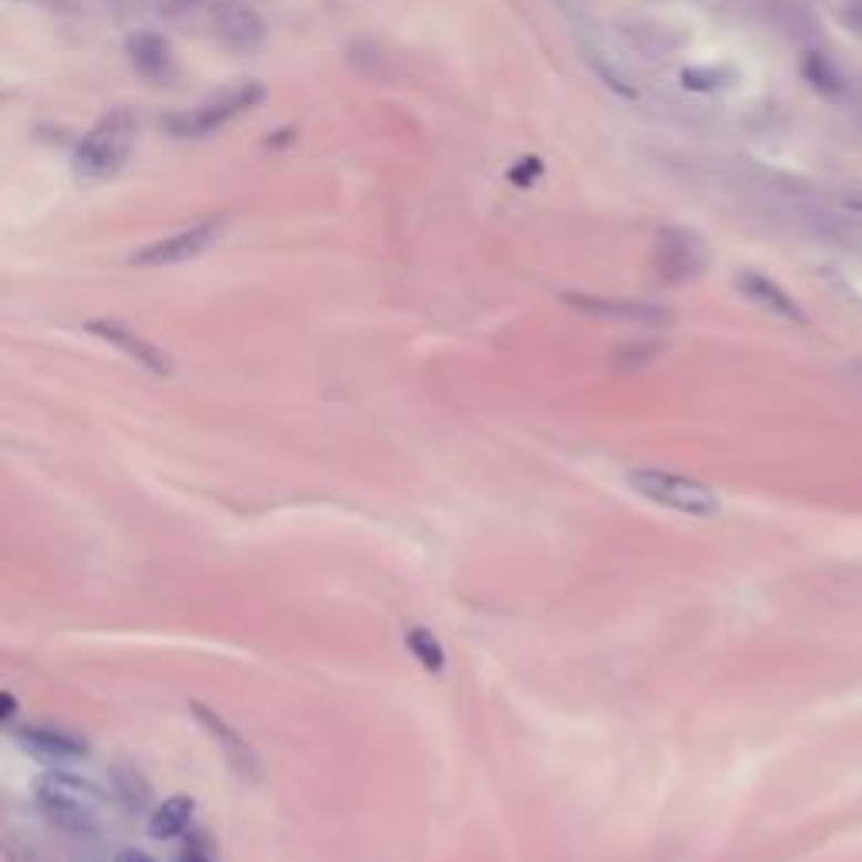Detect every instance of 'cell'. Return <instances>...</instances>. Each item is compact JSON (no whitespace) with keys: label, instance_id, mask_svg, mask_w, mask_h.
Listing matches in <instances>:
<instances>
[{"label":"cell","instance_id":"6","mask_svg":"<svg viewBox=\"0 0 862 862\" xmlns=\"http://www.w3.org/2000/svg\"><path fill=\"white\" fill-rule=\"evenodd\" d=\"M84 327H89V333H95L99 340L112 343V348L122 351L129 361L145 368L148 374H155V378H172V374H176V365H172V358L158 348V343L142 337L138 330H132V327H125L119 320H89Z\"/></svg>","mask_w":862,"mask_h":862},{"label":"cell","instance_id":"19","mask_svg":"<svg viewBox=\"0 0 862 862\" xmlns=\"http://www.w3.org/2000/svg\"><path fill=\"white\" fill-rule=\"evenodd\" d=\"M196 4H199V0H155V8L165 11V14H183V11H189Z\"/></svg>","mask_w":862,"mask_h":862},{"label":"cell","instance_id":"2","mask_svg":"<svg viewBox=\"0 0 862 862\" xmlns=\"http://www.w3.org/2000/svg\"><path fill=\"white\" fill-rule=\"evenodd\" d=\"M135 132H138V122H135V115L129 109L109 112L89 135H84V142L78 145V152H74V176L84 186H99V183L115 179L122 172V165H125V158L132 155Z\"/></svg>","mask_w":862,"mask_h":862},{"label":"cell","instance_id":"4","mask_svg":"<svg viewBox=\"0 0 862 862\" xmlns=\"http://www.w3.org/2000/svg\"><path fill=\"white\" fill-rule=\"evenodd\" d=\"M260 99H264L260 84H239V89H229V92H223L219 99H209V102L196 105L193 112L168 115V119H165V129L176 135V138H203V135L223 129L229 119H236V115H243L246 109H253Z\"/></svg>","mask_w":862,"mask_h":862},{"label":"cell","instance_id":"12","mask_svg":"<svg viewBox=\"0 0 862 862\" xmlns=\"http://www.w3.org/2000/svg\"><path fill=\"white\" fill-rule=\"evenodd\" d=\"M735 284L755 307L768 310L771 317H782L789 324H805V310L796 304V297H789L774 280H768V277H761L755 270H745V274H738Z\"/></svg>","mask_w":862,"mask_h":862},{"label":"cell","instance_id":"14","mask_svg":"<svg viewBox=\"0 0 862 862\" xmlns=\"http://www.w3.org/2000/svg\"><path fill=\"white\" fill-rule=\"evenodd\" d=\"M193 815H196V802L189 796H172L152 812L148 832H152V839H176L189 829Z\"/></svg>","mask_w":862,"mask_h":862},{"label":"cell","instance_id":"9","mask_svg":"<svg viewBox=\"0 0 862 862\" xmlns=\"http://www.w3.org/2000/svg\"><path fill=\"white\" fill-rule=\"evenodd\" d=\"M213 34L229 48V51H256L267 38V28L253 8L239 4V0H219L213 8Z\"/></svg>","mask_w":862,"mask_h":862},{"label":"cell","instance_id":"10","mask_svg":"<svg viewBox=\"0 0 862 862\" xmlns=\"http://www.w3.org/2000/svg\"><path fill=\"white\" fill-rule=\"evenodd\" d=\"M563 304L586 317H603V320H624V324H667L670 310L647 304V300H617V297H596V294H563Z\"/></svg>","mask_w":862,"mask_h":862},{"label":"cell","instance_id":"5","mask_svg":"<svg viewBox=\"0 0 862 862\" xmlns=\"http://www.w3.org/2000/svg\"><path fill=\"white\" fill-rule=\"evenodd\" d=\"M223 233V223H203L193 229H183L176 236L155 239L148 246H142L138 253L129 256L132 267H176V264H189L199 253H206Z\"/></svg>","mask_w":862,"mask_h":862},{"label":"cell","instance_id":"18","mask_svg":"<svg viewBox=\"0 0 862 862\" xmlns=\"http://www.w3.org/2000/svg\"><path fill=\"white\" fill-rule=\"evenodd\" d=\"M543 172V165H540V158H523V165L515 168V172H509V179L515 183V186H530L533 183V176H540Z\"/></svg>","mask_w":862,"mask_h":862},{"label":"cell","instance_id":"16","mask_svg":"<svg viewBox=\"0 0 862 862\" xmlns=\"http://www.w3.org/2000/svg\"><path fill=\"white\" fill-rule=\"evenodd\" d=\"M802 74H805V81L812 84L815 92H822V95H829V99H839V95L845 92L842 74L835 71V64H832L825 54L809 51V54L802 58Z\"/></svg>","mask_w":862,"mask_h":862},{"label":"cell","instance_id":"22","mask_svg":"<svg viewBox=\"0 0 862 862\" xmlns=\"http://www.w3.org/2000/svg\"><path fill=\"white\" fill-rule=\"evenodd\" d=\"M179 862H213V859L203 852V845H189V849L179 855Z\"/></svg>","mask_w":862,"mask_h":862},{"label":"cell","instance_id":"13","mask_svg":"<svg viewBox=\"0 0 862 862\" xmlns=\"http://www.w3.org/2000/svg\"><path fill=\"white\" fill-rule=\"evenodd\" d=\"M129 58H132L135 71L148 81H165L172 74V51L155 34H135L129 41Z\"/></svg>","mask_w":862,"mask_h":862},{"label":"cell","instance_id":"24","mask_svg":"<svg viewBox=\"0 0 862 862\" xmlns=\"http://www.w3.org/2000/svg\"><path fill=\"white\" fill-rule=\"evenodd\" d=\"M44 4H61V0H44Z\"/></svg>","mask_w":862,"mask_h":862},{"label":"cell","instance_id":"8","mask_svg":"<svg viewBox=\"0 0 862 862\" xmlns=\"http://www.w3.org/2000/svg\"><path fill=\"white\" fill-rule=\"evenodd\" d=\"M708 256H705V243L687 233V229H664L657 239V270L664 274V280L680 284L691 280L705 270Z\"/></svg>","mask_w":862,"mask_h":862},{"label":"cell","instance_id":"23","mask_svg":"<svg viewBox=\"0 0 862 862\" xmlns=\"http://www.w3.org/2000/svg\"><path fill=\"white\" fill-rule=\"evenodd\" d=\"M849 206H852V209H855V213H862V199H852V203H849Z\"/></svg>","mask_w":862,"mask_h":862},{"label":"cell","instance_id":"21","mask_svg":"<svg viewBox=\"0 0 862 862\" xmlns=\"http://www.w3.org/2000/svg\"><path fill=\"white\" fill-rule=\"evenodd\" d=\"M0 705H4V715H0V721H14V715H18V701H14V695L4 691V695H0Z\"/></svg>","mask_w":862,"mask_h":862},{"label":"cell","instance_id":"3","mask_svg":"<svg viewBox=\"0 0 862 862\" xmlns=\"http://www.w3.org/2000/svg\"><path fill=\"white\" fill-rule=\"evenodd\" d=\"M627 485L640 499H647L660 509L680 512V515H691V520H715V515L721 512V499L711 485H705L698 479H687V475H677V472L630 469Z\"/></svg>","mask_w":862,"mask_h":862},{"label":"cell","instance_id":"17","mask_svg":"<svg viewBox=\"0 0 862 862\" xmlns=\"http://www.w3.org/2000/svg\"><path fill=\"white\" fill-rule=\"evenodd\" d=\"M680 78H684L687 89H705V92H708V89H718V84H721L728 74H725V71H715V68H687Z\"/></svg>","mask_w":862,"mask_h":862},{"label":"cell","instance_id":"11","mask_svg":"<svg viewBox=\"0 0 862 862\" xmlns=\"http://www.w3.org/2000/svg\"><path fill=\"white\" fill-rule=\"evenodd\" d=\"M18 741H21V748L28 755H34L44 764H54V768L74 764V761H81L84 755H89V748H84L81 738L64 735L58 728H24V731H18Z\"/></svg>","mask_w":862,"mask_h":862},{"label":"cell","instance_id":"1","mask_svg":"<svg viewBox=\"0 0 862 862\" xmlns=\"http://www.w3.org/2000/svg\"><path fill=\"white\" fill-rule=\"evenodd\" d=\"M38 809L44 812L48 822L71 835H92L99 832V815H102V789L81 774L71 771H48L34 786Z\"/></svg>","mask_w":862,"mask_h":862},{"label":"cell","instance_id":"15","mask_svg":"<svg viewBox=\"0 0 862 862\" xmlns=\"http://www.w3.org/2000/svg\"><path fill=\"white\" fill-rule=\"evenodd\" d=\"M404 644H408L411 657H414L428 674H442V670H445V647H442V640L435 637V630L411 627V630L404 634Z\"/></svg>","mask_w":862,"mask_h":862},{"label":"cell","instance_id":"20","mask_svg":"<svg viewBox=\"0 0 862 862\" xmlns=\"http://www.w3.org/2000/svg\"><path fill=\"white\" fill-rule=\"evenodd\" d=\"M115 862H155V859L148 852H142V849H122L115 855Z\"/></svg>","mask_w":862,"mask_h":862},{"label":"cell","instance_id":"7","mask_svg":"<svg viewBox=\"0 0 862 862\" xmlns=\"http://www.w3.org/2000/svg\"><path fill=\"white\" fill-rule=\"evenodd\" d=\"M189 711H193V718L199 721V728L213 738V745L223 751L226 764H229L236 774H243V779H253V782L260 779V758H256L253 745H249L219 711H213V708H206V705H199V701H193Z\"/></svg>","mask_w":862,"mask_h":862}]
</instances>
